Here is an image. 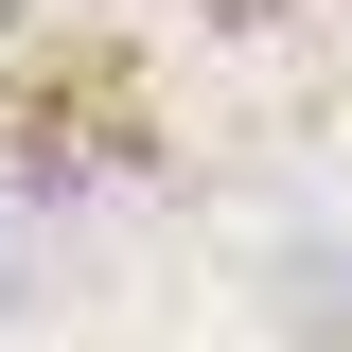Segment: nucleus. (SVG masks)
Instances as JSON below:
<instances>
[]
</instances>
